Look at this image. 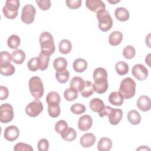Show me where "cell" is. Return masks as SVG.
<instances>
[{
	"label": "cell",
	"mask_w": 151,
	"mask_h": 151,
	"mask_svg": "<svg viewBox=\"0 0 151 151\" xmlns=\"http://www.w3.org/2000/svg\"><path fill=\"white\" fill-rule=\"evenodd\" d=\"M94 93V89L93 84L90 81H86L84 82V85L82 90L80 91L81 96L84 97H88L91 96Z\"/></svg>",
	"instance_id": "cell-30"
},
{
	"label": "cell",
	"mask_w": 151,
	"mask_h": 151,
	"mask_svg": "<svg viewBox=\"0 0 151 151\" xmlns=\"http://www.w3.org/2000/svg\"><path fill=\"white\" fill-rule=\"evenodd\" d=\"M12 60V55L8 51H2L0 54V64L10 63Z\"/></svg>",
	"instance_id": "cell-44"
},
{
	"label": "cell",
	"mask_w": 151,
	"mask_h": 151,
	"mask_svg": "<svg viewBox=\"0 0 151 151\" xmlns=\"http://www.w3.org/2000/svg\"><path fill=\"white\" fill-rule=\"evenodd\" d=\"M53 66L56 71L64 70L67 67V61L65 58L58 57L54 60Z\"/></svg>",
	"instance_id": "cell-31"
},
{
	"label": "cell",
	"mask_w": 151,
	"mask_h": 151,
	"mask_svg": "<svg viewBox=\"0 0 151 151\" xmlns=\"http://www.w3.org/2000/svg\"><path fill=\"white\" fill-rule=\"evenodd\" d=\"M14 150L15 151H32L33 148L29 145L21 142L18 143L15 145Z\"/></svg>",
	"instance_id": "cell-43"
},
{
	"label": "cell",
	"mask_w": 151,
	"mask_h": 151,
	"mask_svg": "<svg viewBox=\"0 0 151 151\" xmlns=\"http://www.w3.org/2000/svg\"><path fill=\"white\" fill-rule=\"evenodd\" d=\"M67 6L70 9H77L81 5V0H67L65 1Z\"/></svg>",
	"instance_id": "cell-47"
},
{
	"label": "cell",
	"mask_w": 151,
	"mask_h": 151,
	"mask_svg": "<svg viewBox=\"0 0 151 151\" xmlns=\"http://www.w3.org/2000/svg\"><path fill=\"white\" fill-rule=\"evenodd\" d=\"M61 100L59 94L56 91L50 92L46 97V102L50 104H60Z\"/></svg>",
	"instance_id": "cell-34"
},
{
	"label": "cell",
	"mask_w": 151,
	"mask_h": 151,
	"mask_svg": "<svg viewBox=\"0 0 151 151\" xmlns=\"http://www.w3.org/2000/svg\"><path fill=\"white\" fill-rule=\"evenodd\" d=\"M61 137L63 140L65 141L71 142L76 139L77 137V133L74 129L68 127L64 132L61 134Z\"/></svg>",
	"instance_id": "cell-27"
},
{
	"label": "cell",
	"mask_w": 151,
	"mask_h": 151,
	"mask_svg": "<svg viewBox=\"0 0 151 151\" xmlns=\"http://www.w3.org/2000/svg\"><path fill=\"white\" fill-rule=\"evenodd\" d=\"M12 60L17 64H21L25 59V54L22 50H16L11 54Z\"/></svg>",
	"instance_id": "cell-25"
},
{
	"label": "cell",
	"mask_w": 151,
	"mask_h": 151,
	"mask_svg": "<svg viewBox=\"0 0 151 151\" xmlns=\"http://www.w3.org/2000/svg\"><path fill=\"white\" fill-rule=\"evenodd\" d=\"M39 8L42 11H47L50 9L51 5V1L50 0H42V1H35Z\"/></svg>",
	"instance_id": "cell-45"
},
{
	"label": "cell",
	"mask_w": 151,
	"mask_h": 151,
	"mask_svg": "<svg viewBox=\"0 0 151 151\" xmlns=\"http://www.w3.org/2000/svg\"><path fill=\"white\" fill-rule=\"evenodd\" d=\"M104 107L105 105L103 101L99 98L93 99L90 102V108L94 112H101Z\"/></svg>",
	"instance_id": "cell-22"
},
{
	"label": "cell",
	"mask_w": 151,
	"mask_h": 151,
	"mask_svg": "<svg viewBox=\"0 0 151 151\" xmlns=\"http://www.w3.org/2000/svg\"><path fill=\"white\" fill-rule=\"evenodd\" d=\"M112 146V142L108 137H102L97 144V149L99 151H109Z\"/></svg>",
	"instance_id": "cell-21"
},
{
	"label": "cell",
	"mask_w": 151,
	"mask_h": 151,
	"mask_svg": "<svg viewBox=\"0 0 151 151\" xmlns=\"http://www.w3.org/2000/svg\"><path fill=\"white\" fill-rule=\"evenodd\" d=\"M96 137L91 133H87L84 134L80 138V142L83 147H90L92 146L96 142Z\"/></svg>",
	"instance_id": "cell-16"
},
{
	"label": "cell",
	"mask_w": 151,
	"mask_h": 151,
	"mask_svg": "<svg viewBox=\"0 0 151 151\" xmlns=\"http://www.w3.org/2000/svg\"><path fill=\"white\" fill-rule=\"evenodd\" d=\"M61 112L59 104H48V113L50 117L55 118L58 117Z\"/></svg>",
	"instance_id": "cell-35"
},
{
	"label": "cell",
	"mask_w": 151,
	"mask_h": 151,
	"mask_svg": "<svg viewBox=\"0 0 151 151\" xmlns=\"http://www.w3.org/2000/svg\"><path fill=\"white\" fill-rule=\"evenodd\" d=\"M39 41L42 51H45L50 55L55 51V44L52 35L48 32H43L41 34Z\"/></svg>",
	"instance_id": "cell-3"
},
{
	"label": "cell",
	"mask_w": 151,
	"mask_h": 151,
	"mask_svg": "<svg viewBox=\"0 0 151 151\" xmlns=\"http://www.w3.org/2000/svg\"><path fill=\"white\" fill-rule=\"evenodd\" d=\"M137 106L140 110L143 111H149L151 107V101L150 98L147 96H141L137 99Z\"/></svg>",
	"instance_id": "cell-15"
},
{
	"label": "cell",
	"mask_w": 151,
	"mask_h": 151,
	"mask_svg": "<svg viewBox=\"0 0 151 151\" xmlns=\"http://www.w3.org/2000/svg\"><path fill=\"white\" fill-rule=\"evenodd\" d=\"M150 150V149L149 148V147H146V146H141L140 147H139L138 149H137L136 150Z\"/></svg>",
	"instance_id": "cell-50"
},
{
	"label": "cell",
	"mask_w": 151,
	"mask_h": 151,
	"mask_svg": "<svg viewBox=\"0 0 151 151\" xmlns=\"http://www.w3.org/2000/svg\"><path fill=\"white\" fill-rule=\"evenodd\" d=\"M29 88L32 97L40 99L44 94V86L41 79L38 76H33L29 80Z\"/></svg>",
	"instance_id": "cell-4"
},
{
	"label": "cell",
	"mask_w": 151,
	"mask_h": 151,
	"mask_svg": "<svg viewBox=\"0 0 151 151\" xmlns=\"http://www.w3.org/2000/svg\"><path fill=\"white\" fill-rule=\"evenodd\" d=\"M86 5L88 9L94 12H97L106 8L105 4L101 0H87Z\"/></svg>",
	"instance_id": "cell-14"
},
{
	"label": "cell",
	"mask_w": 151,
	"mask_h": 151,
	"mask_svg": "<svg viewBox=\"0 0 151 151\" xmlns=\"http://www.w3.org/2000/svg\"><path fill=\"white\" fill-rule=\"evenodd\" d=\"M111 109V107H110V106H105L104 108L103 109V110L99 113V115L100 117H103L106 115H108V114L109 113L110 110Z\"/></svg>",
	"instance_id": "cell-49"
},
{
	"label": "cell",
	"mask_w": 151,
	"mask_h": 151,
	"mask_svg": "<svg viewBox=\"0 0 151 151\" xmlns=\"http://www.w3.org/2000/svg\"><path fill=\"white\" fill-rule=\"evenodd\" d=\"M69 77L70 73L67 69L57 71L55 73V78L57 80L61 83H65L67 82L69 79Z\"/></svg>",
	"instance_id": "cell-33"
},
{
	"label": "cell",
	"mask_w": 151,
	"mask_h": 151,
	"mask_svg": "<svg viewBox=\"0 0 151 151\" xmlns=\"http://www.w3.org/2000/svg\"><path fill=\"white\" fill-rule=\"evenodd\" d=\"M19 7V1L18 0H8L6 1L5 6L2 8V12L4 16L9 19L15 18L18 14Z\"/></svg>",
	"instance_id": "cell-5"
},
{
	"label": "cell",
	"mask_w": 151,
	"mask_h": 151,
	"mask_svg": "<svg viewBox=\"0 0 151 151\" xmlns=\"http://www.w3.org/2000/svg\"><path fill=\"white\" fill-rule=\"evenodd\" d=\"M109 101L110 103L113 105L120 106L123 103L124 97L120 92L113 91L109 95Z\"/></svg>",
	"instance_id": "cell-18"
},
{
	"label": "cell",
	"mask_w": 151,
	"mask_h": 151,
	"mask_svg": "<svg viewBox=\"0 0 151 151\" xmlns=\"http://www.w3.org/2000/svg\"><path fill=\"white\" fill-rule=\"evenodd\" d=\"M21 40L19 37L15 34L11 35L7 40L8 46L11 49H16L20 45Z\"/></svg>",
	"instance_id": "cell-36"
},
{
	"label": "cell",
	"mask_w": 151,
	"mask_h": 151,
	"mask_svg": "<svg viewBox=\"0 0 151 151\" xmlns=\"http://www.w3.org/2000/svg\"><path fill=\"white\" fill-rule=\"evenodd\" d=\"M93 124V120L91 116L85 114L80 117L78 121V127L81 131H87L89 130Z\"/></svg>",
	"instance_id": "cell-13"
},
{
	"label": "cell",
	"mask_w": 151,
	"mask_h": 151,
	"mask_svg": "<svg viewBox=\"0 0 151 151\" xmlns=\"http://www.w3.org/2000/svg\"><path fill=\"white\" fill-rule=\"evenodd\" d=\"M38 149L40 151H47L49 148V142L46 139H41L38 142Z\"/></svg>",
	"instance_id": "cell-46"
},
{
	"label": "cell",
	"mask_w": 151,
	"mask_h": 151,
	"mask_svg": "<svg viewBox=\"0 0 151 151\" xmlns=\"http://www.w3.org/2000/svg\"><path fill=\"white\" fill-rule=\"evenodd\" d=\"M58 48L61 53L63 54H68L72 49L71 43L68 40H66V39L62 40L59 43Z\"/></svg>",
	"instance_id": "cell-29"
},
{
	"label": "cell",
	"mask_w": 151,
	"mask_h": 151,
	"mask_svg": "<svg viewBox=\"0 0 151 151\" xmlns=\"http://www.w3.org/2000/svg\"><path fill=\"white\" fill-rule=\"evenodd\" d=\"M93 79L96 80L100 78H107V73L106 70L102 68V67H99L95 69V70L93 72Z\"/></svg>",
	"instance_id": "cell-41"
},
{
	"label": "cell",
	"mask_w": 151,
	"mask_h": 151,
	"mask_svg": "<svg viewBox=\"0 0 151 151\" xmlns=\"http://www.w3.org/2000/svg\"><path fill=\"white\" fill-rule=\"evenodd\" d=\"M115 69L118 74L123 76L129 72V65L124 61H119L116 64Z\"/></svg>",
	"instance_id": "cell-32"
},
{
	"label": "cell",
	"mask_w": 151,
	"mask_h": 151,
	"mask_svg": "<svg viewBox=\"0 0 151 151\" xmlns=\"http://www.w3.org/2000/svg\"><path fill=\"white\" fill-rule=\"evenodd\" d=\"M114 15L117 19L120 21H126L129 19L130 14L125 8L119 7L115 9Z\"/></svg>",
	"instance_id": "cell-19"
},
{
	"label": "cell",
	"mask_w": 151,
	"mask_h": 151,
	"mask_svg": "<svg viewBox=\"0 0 151 151\" xmlns=\"http://www.w3.org/2000/svg\"><path fill=\"white\" fill-rule=\"evenodd\" d=\"M94 81L93 87L95 92L99 94H103L107 91L109 87L107 78H100L94 80Z\"/></svg>",
	"instance_id": "cell-10"
},
{
	"label": "cell",
	"mask_w": 151,
	"mask_h": 151,
	"mask_svg": "<svg viewBox=\"0 0 151 151\" xmlns=\"http://www.w3.org/2000/svg\"><path fill=\"white\" fill-rule=\"evenodd\" d=\"M124 99H129L133 97L136 93V83L130 77L123 79L120 85L119 91Z\"/></svg>",
	"instance_id": "cell-1"
},
{
	"label": "cell",
	"mask_w": 151,
	"mask_h": 151,
	"mask_svg": "<svg viewBox=\"0 0 151 151\" xmlns=\"http://www.w3.org/2000/svg\"><path fill=\"white\" fill-rule=\"evenodd\" d=\"M14 116L13 107L9 103H4L0 106V121L8 123L12 120Z\"/></svg>",
	"instance_id": "cell-6"
},
{
	"label": "cell",
	"mask_w": 151,
	"mask_h": 151,
	"mask_svg": "<svg viewBox=\"0 0 151 151\" xmlns=\"http://www.w3.org/2000/svg\"><path fill=\"white\" fill-rule=\"evenodd\" d=\"M70 110L73 113L78 115L84 113L86 110V108L85 106L82 104L75 103L71 106Z\"/></svg>",
	"instance_id": "cell-39"
},
{
	"label": "cell",
	"mask_w": 151,
	"mask_h": 151,
	"mask_svg": "<svg viewBox=\"0 0 151 151\" xmlns=\"http://www.w3.org/2000/svg\"><path fill=\"white\" fill-rule=\"evenodd\" d=\"M35 14L36 9L35 7L31 4H27L22 9L21 19L24 23L30 24L33 22Z\"/></svg>",
	"instance_id": "cell-8"
},
{
	"label": "cell",
	"mask_w": 151,
	"mask_h": 151,
	"mask_svg": "<svg viewBox=\"0 0 151 151\" xmlns=\"http://www.w3.org/2000/svg\"><path fill=\"white\" fill-rule=\"evenodd\" d=\"M123 34L118 31L112 32L109 37V42L110 45L116 46L119 45L123 40Z\"/></svg>",
	"instance_id": "cell-20"
},
{
	"label": "cell",
	"mask_w": 151,
	"mask_h": 151,
	"mask_svg": "<svg viewBox=\"0 0 151 151\" xmlns=\"http://www.w3.org/2000/svg\"><path fill=\"white\" fill-rule=\"evenodd\" d=\"M84 81L80 77H74L70 82V88H73L77 92H80L84 85Z\"/></svg>",
	"instance_id": "cell-23"
},
{
	"label": "cell",
	"mask_w": 151,
	"mask_h": 151,
	"mask_svg": "<svg viewBox=\"0 0 151 151\" xmlns=\"http://www.w3.org/2000/svg\"><path fill=\"white\" fill-rule=\"evenodd\" d=\"M133 76L139 81L145 80L148 76L147 69L142 64H137L134 65L132 70Z\"/></svg>",
	"instance_id": "cell-9"
},
{
	"label": "cell",
	"mask_w": 151,
	"mask_h": 151,
	"mask_svg": "<svg viewBox=\"0 0 151 151\" xmlns=\"http://www.w3.org/2000/svg\"><path fill=\"white\" fill-rule=\"evenodd\" d=\"M107 116L110 123L112 125H117L122 119L123 111L119 109L111 108Z\"/></svg>",
	"instance_id": "cell-12"
},
{
	"label": "cell",
	"mask_w": 151,
	"mask_h": 151,
	"mask_svg": "<svg viewBox=\"0 0 151 151\" xmlns=\"http://www.w3.org/2000/svg\"><path fill=\"white\" fill-rule=\"evenodd\" d=\"M73 67L76 72L83 73L87 68V63L83 58H77L73 62Z\"/></svg>",
	"instance_id": "cell-24"
},
{
	"label": "cell",
	"mask_w": 151,
	"mask_h": 151,
	"mask_svg": "<svg viewBox=\"0 0 151 151\" xmlns=\"http://www.w3.org/2000/svg\"><path fill=\"white\" fill-rule=\"evenodd\" d=\"M15 71V67L11 63H5L0 64L1 74L5 76H10L14 74Z\"/></svg>",
	"instance_id": "cell-26"
},
{
	"label": "cell",
	"mask_w": 151,
	"mask_h": 151,
	"mask_svg": "<svg viewBox=\"0 0 151 151\" xmlns=\"http://www.w3.org/2000/svg\"><path fill=\"white\" fill-rule=\"evenodd\" d=\"M109 2L111 3V4H116V3H117V2H119L120 1H108Z\"/></svg>",
	"instance_id": "cell-51"
},
{
	"label": "cell",
	"mask_w": 151,
	"mask_h": 151,
	"mask_svg": "<svg viewBox=\"0 0 151 151\" xmlns=\"http://www.w3.org/2000/svg\"><path fill=\"white\" fill-rule=\"evenodd\" d=\"M43 110V105L41 101L38 99H35L29 103L25 107L26 114L31 117L38 116Z\"/></svg>",
	"instance_id": "cell-7"
},
{
	"label": "cell",
	"mask_w": 151,
	"mask_h": 151,
	"mask_svg": "<svg viewBox=\"0 0 151 151\" xmlns=\"http://www.w3.org/2000/svg\"><path fill=\"white\" fill-rule=\"evenodd\" d=\"M68 127L67 123L64 120H61L57 122L55 124V130L59 134H61Z\"/></svg>",
	"instance_id": "cell-42"
},
{
	"label": "cell",
	"mask_w": 151,
	"mask_h": 151,
	"mask_svg": "<svg viewBox=\"0 0 151 151\" xmlns=\"http://www.w3.org/2000/svg\"><path fill=\"white\" fill-rule=\"evenodd\" d=\"M136 54V51L132 45L126 46L123 50V55L126 59L133 58Z\"/></svg>",
	"instance_id": "cell-38"
},
{
	"label": "cell",
	"mask_w": 151,
	"mask_h": 151,
	"mask_svg": "<svg viewBox=\"0 0 151 151\" xmlns=\"http://www.w3.org/2000/svg\"><path fill=\"white\" fill-rule=\"evenodd\" d=\"M8 94H9L8 89L5 86H0V100H6L8 97Z\"/></svg>",
	"instance_id": "cell-48"
},
{
	"label": "cell",
	"mask_w": 151,
	"mask_h": 151,
	"mask_svg": "<svg viewBox=\"0 0 151 151\" xmlns=\"http://www.w3.org/2000/svg\"><path fill=\"white\" fill-rule=\"evenodd\" d=\"M28 68L31 71H36L39 70V61L38 57L31 58L27 63Z\"/></svg>",
	"instance_id": "cell-40"
},
{
	"label": "cell",
	"mask_w": 151,
	"mask_h": 151,
	"mask_svg": "<svg viewBox=\"0 0 151 151\" xmlns=\"http://www.w3.org/2000/svg\"><path fill=\"white\" fill-rule=\"evenodd\" d=\"M64 97L67 101H73L77 98L78 92L72 88H69L64 91Z\"/></svg>",
	"instance_id": "cell-37"
},
{
	"label": "cell",
	"mask_w": 151,
	"mask_h": 151,
	"mask_svg": "<svg viewBox=\"0 0 151 151\" xmlns=\"http://www.w3.org/2000/svg\"><path fill=\"white\" fill-rule=\"evenodd\" d=\"M38 58L39 61V70L41 71L46 70L48 66L50 55L47 52L41 50Z\"/></svg>",
	"instance_id": "cell-17"
},
{
	"label": "cell",
	"mask_w": 151,
	"mask_h": 151,
	"mask_svg": "<svg viewBox=\"0 0 151 151\" xmlns=\"http://www.w3.org/2000/svg\"><path fill=\"white\" fill-rule=\"evenodd\" d=\"M127 119L132 124L137 125L140 123L141 116L137 111L132 110L127 113Z\"/></svg>",
	"instance_id": "cell-28"
},
{
	"label": "cell",
	"mask_w": 151,
	"mask_h": 151,
	"mask_svg": "<svg viewBox=\"0 0 151 151\" xmlns=\"http://www.w3.org/2000/svg\"><path fill=\"white\" fill-rule=\"evenodd\" d=\"M96 15L99 29L103 32L110 30L113 25V19L109 11L103 9L97 12Z\"/></svg>",
	"instance_id": "cell-2"
},
{
	"label": "cell",
	"mask_w": 151,
	"mask_h": 151,
	"mask_svg": "<svg viewBox=\"0 0 151 151\" xmlns=\"http://www.w3.org/2000/svg\"><path fill=\"white\" fill-rule=\"evenodd\" d=\"M19 135V130L15 126H9L4 130V136L5 139L9 142H13L18 139Z\"/></svg>",
	"instance_id": "cell-11"
}]
</instances>
